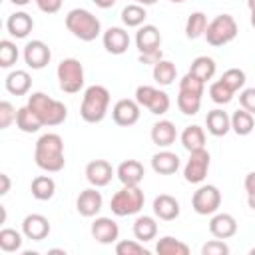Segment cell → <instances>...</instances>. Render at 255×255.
<instances>
[{"mask_svg":"<svg viewBox=\"0 0 255 255\" xmlns=\"http://www.w3.org/2000/svg\"><path fill=\"white\" fill-rule=\"evenodd\" d=\"M251 26L255 28V12H251Z\"/></svg>","mask_w":255,"mask_h":255,"instance_id":"obj_55","label":"cell"},{"mask_svg":"<svg viewBox=\"0 0 255 255\" xmlns=\"http://www.w3.org/2000/svg\"><path fill=\"white\" fill-rule=\"evenodd\" d=\"M16 114H18V110L10 102H6V100L0 102V129L10 128V124L16 122Z\"/></svg>","mask_w":255,"mask_h":255,"instance_id":"obj_45","label":"cell"},{"mask_svg":"<svg viewBox=\"0 0 255 255\" xmlns=\"http://www.w3.org/2000/svg\"><path fill=\"white\" fill-rule=\"evenodd\" d=\"M92 2H94L98 8H102V10H108V8H112V6H114L118 0H92Z\"/></svg>","mask_w":255,"mask_h":255,"instance_id":"obj_51","label":"cell"},{"mask_svg":"<svg viewBox=\"0 0 255 255\" xmlns=\"http://www.w3.org/2000/svg\"><path fill=\"white\" fill-rule=\"evenodd\" d=\"M4 86L12 96H26L32 88V76L26 70H12L6 76Z\"/></svg>","mask_w":255,"mask_h":255,"instance_id":"obj_25","label":"cell"},{"mask_svg":"<svg viewBox=\"0 0 255 255\" xmlns=\"http://www.w3.org/2000/svg\"><path fill=\"white\" fill-rule=\"evenodd\" d=\"M66 28L82 42H94L102 34L100 20L86 8H74L66 14Z\"/></svg>","mask_w":255,"mask_h":255,"instance_id":"obj_4","label":"cell"},{"mask_svg":"<svg viewBox=\"0 0 255 255\" xmlns=\"http://www.w3.org/2000/svg\"><path fill=\"white\" fill-rule=\"evenodd\" d=\"M0 181H2V187H0V195H6L8 191H10V177H8V173H0Z\"/></svg>","mask_w":255,"mask_h":255,"instance_id":"obj_50","label":"cell"},{"mask_svg":"<svg viewBox=\"0 0 255 255\" xmlns=\"http://www.w3.org/2000/svg\"><path fill=\"white\" fill-rule=\"evenodd\" d=\"M114 167L106 159H94L86 165V179L94 187H106L114 177Z\"/></svg>","mask_w":255,"mask_h":255,"instance_id":"obj_16","label":"cell"},{"mask_svg":"<svg viewBox=\"0 0 255 255\" xmlns=\"http://www.w3.org/2000/svg\"><path fill=\"white\" fill-rule=\"evenodd\" d=\"M60 90L66 94H78L84 88V66L78 58H64L56 68Z\"/></svg>","mask_w":255,"mask_h":255,"instance_id":"obj_7","label":"cell"},{"mask_svg":"<svg viewBox=\"0 0 255 255\" xmlns=\"http://www.w3.org/2000/svg\"><path fill=\"white\" fill-rule=\"evenodd\" d=\"M179 201L173 197V195H167V193H159L155 199H153V215L161 221H173L179 217Z\"/></svg>","mask_w":255,"mask_h":255,"instance_id":"obj_20","label":"cell"},{"mask_svg":"<svg viewBox=\"0 0 255 255\" xmlns=\"http://www.w3.org/2000/svg\"><path fill=\"white\" fill-rule=\"evenodd\" d=\"M243 187H245V193H247V203H249V207L255 211V171H249V173L245 175Z\"/></svg>","mask_w":255,"mask_h":255,"instance_id":"obj_47","label":"cell"},{"mask_svg":"<svg viewBox=\"0 0 255 255\" xmlns=\"http://www.w3.org/2000/svg\"><path fill=\"white\" fill-rule=\"evenodd\" d=\"M215 72H217V64L209 56H197L189 66V74H193L201 82H209L215 76Z\"/></svg>","mask_w":255,"mask_h":255,"instance_id":"obj_29","label":"cell"},{"mask_svg":"<svg viewBox=\"0 0 255 255\" xmlns=\"http://www.w3.org/2000/svg\"><path fill=\"white\" fill-rule=\"evenodd\" d=\"M38 10L44 14H56L62 8V0H34Z\"/></svg>","mask_w":255,"mask_h":255,"instance_id":"obj_48","label":"cell"},{"mask_svg":"<svg viewBox=\"0 0 255 255\" xmlns=\"http://www.w3.org/2000/svg\"><path fill=\"white\" fill-rule=\"evenodd\" d=\"M247 8H249L251 12H255V0H247Z\"/></svg>","mask_w":255,"mask_h":255,"instance_id":"obj_54","label":"cell"},{"mask_svg":"<svg viewBox=\"0 0 255 255\" xmlns=\"http://www.w3.org/2000/svg\"><path fill=\"white\" fill-rule=\"evenodd\" d=\"M209 163H211V155L205 147L189 151V159L183 167V179L187 183H201L207 177Z\"/></svg>","mask_w":255,"mask_h":255,"instance_id":"obj_9","label":"cell"},{"mask_svg":"<svg viewBox=\"0 0 255 255\" xmlns=\"http://www.w3.org/2000/svg\"><path fill=\"white\" fill-rule=\"evenodd\" d=\"M135 48L139 50V54L159 50L161 48V34H159V30L153 24L139 26V30L135 32Z\"/></svg>","mask_w":255,"mask_h":255,"instance_id":"obj_18","label":"cell"},{"mask_svg":"<svg viewBox=\"0 0 255 255\" xmlns=\"http://www.w3.org/2000/svg\"><path fill=\"white\" fill-rule=\"evenodd\" d=\"M102 205H104V197L98 191V187H94V185L84 189L76 199V209L82 217H96L100 213Z\"/></svg>","mask_w":255,"mask_h":255,"instance_id":"obj_13","label":"cell"},{"mask_svg":"<svg viewBox=\"0 0 255 255\" xmlns=\"http://www.w3.org/2000/svg\"><path fill=\"white\" fill-rule=\"evenodd\" d=\"M22 235L24 233H20L16 229L4 227L0 231V249L4 253H16V251H20V247H22Z\"/></svg>","mask_w":255,"mask_h":255,"instance_id":"obj_37","label":"cell"},{"mask_svg":"<svg viewBox=\"0 0 255 255\" xmlns=\"http://www.w3.org/2000/svg\"><path fill=\"white\" fill-rule=\"evenodd\" d=\"M233 96H235V92L231 90V88H227L221 80H217V82H213L211 86H209V98L215 102V104H229L231 100H233Z\"/></svg>","mask_w":255,"mask_h":255,"instance_id":"obj_40","label":"cell"},{"mask_svg":"<svg viewBox=\"0 0 255 255\" xmlns=\"http://www.w3.org/2000/svg\"><path fill=\"white\" fill-rule=\"evenodd\" d=\"M145 16H147L145 6L137 4V2H131V4H128V6L122 10V22H124V26H128V28H139V26H143Z\"/></svg>","mask_w":255,"mask_h":255,"instance_id":"obj_32","label":"cell"},{"mask_svg":"<svg viewBox=\"0 0 255 255\" xmlns=\"http://www.w3.org/2000/svg\"><path fill=\"white\" fill-rule=\"evenodd\" d=\"M239 104L243 110L255 114V88H245L239 94Z\"/></svg>","mask_w":255,"mask_h":255,"instance_id":"obj_46","label":"cell"},{"mask_svg":"<svg viewBox=\"0 0 255 255\" xmlns=\"http://www.w3.org/2000/svg\"><path fill=\"white\" fill-rule=\"evenodd\" d=\"M205 126H207V131L215 137H221L225 135L229 129H231V118L227 116V112L215 108L211 112H207L205 116Z\"/></svg>","mask_w":255,"mask_h":255,"instance_id":"obj_26","label":"cell"},{"mask_svg":"<svg viewBox=\"0 0 255 255\" xmlns=\"http://www.w3.org/2000/svg\"><path fill=\"white\" fill-rule=\"evenodd\" d=\"M179 155L169 151V149H161L157 153L151 155V169L159 175H171L179 169Z\"/></svg>","mask_w":255,"mask_h":255,"instance_id":"obj_23","label":"cell"},{"mask_svg":"<svg viewBox=\"0 0 255 255\" xmlns=\"http://www.w3.org/2000/svg\"><path fill=\"white\" fill-rule=\"evenodd\" d=\"M169 2H173V4H181V2H185V0H169Z\"/></svg>","mask_w":255,"mask_h":255,"instance_id":"obj_56","label":"cell"},{"mask_svg":"<svg viewBox=\"0 0 255 255\" xmlns=\"http://www.w3.org/2000/svg\"><path fill=\"white\" fill-rule=\"evenodd\" d=\"M209 233L215 239H229L237 233V221L231 213H213L209 221Z\"/></svg>","mask_w":255,"mask_h":255,"instance_id":"obj_19","label":"cell"},{"mask_svg":"<svg viewBox=\"0 0 255 255\" xmlns=\"http://www.w3.org/2000/svg\"><path fill=\"white\" fill-rule=\"evenodd\" d=\"M14 6H26V4H30L32 0H10Z\"/></svg>","mask_w":255,"mask_h":255,"instance_id":"obj_53","label":"cell"},{"mask_svg":"<svg viewBox=\"0 0 255 255\" xmlns=\"http://www.w3.org/2000/svg\"><path fill=\"white\" fill-rule=\"evenodd\" d=\"M110 108V92L106 86L94 84L90 88H86L84 98H82V106H80V116L84 122L88 124H100Z\"/></svg>","mask_w":255,"mask_h":255,"instance_id":"obj_3","label":"cell"},{"mask_svg":"<svg viewBox=\"0 0 255 255\" xmlns=\"http://www.w3.org/2000/svg\"><path fill=\"white\" fill-rule=\"evenodd\" d=\"M34 161L40 169L48 173L62 171L66 165L64 159V139L58 133H44L38 137L34 147Z\"/></svg>","mask_w":255,"mask_h":255,"instance_id":"obj_1","label":"cell"},{"mask_svg":"<svg viewBox=\"0 0 255 255\" xmlns=\"http://www.w3.org/2000/svg\"><path fill=\"white\" fill-rule=\"evenodd\" d=\"M179 92L193 94V96H203V92H205V82H201L199 78H195L193 74L187 72V74L179 80Z\"/></svg>","mask_w":255,"mask_h":255,"instance_id":"obj_42","label":"cell"},{"mask_svg":"<svg viewBox=\"0 0 255 255\" xmlns=\"http://www.w3.org/2000/svg\"><path fill=\"white\" fill-rule=\"evenodd\" d=\"M133 2H135V0H133Z\"/></svg>","mask_w":255,"mask_h":255,"instance_id":"obj_58","label":"cell"},{"mask_svg":"<svg viewBox=\"0 0 255 255\" xmlns=\"http://www.w3.org/2000/svg\"><path fill=\"white\" fill-rule=\"evenodd\" d=\"M255 128V120H253V114L247 112V110H237L233 112L231 116V129L237 133V135H249Z\"/></svg>","mask_w":255,"mask_h":255,"instance_id":"obj_34","label":"cell"},{"mask_svg":"<svg viewBox=\"0 0 255 255\" xmlns=\"http://www.w3.org/2000/svg\"><path fill=\"white\" fill-rule=\"evenodd\" d=\"M159 60H163V52H161V48H159V50H153V52L139 54V62H141V64H147V66H155Z\"/></svg>","mask_w":255,"mask_h":255,"instance_id":"obj_49","label":"cell"},{"mask_svg":"<svg viewBox=\"0 0 255 255\" xmlns=\"http://www.w3.org/2000/svg\"><path fill=\"white\" fill-rule=\"evenodd\" d=\"M177 108L183 116H195L201 108V96H193V94H185L179 92L177 94Z\"/></svg>","mask_w":255,"mask_h":255,"instance_id":"obj_39","label":"cell"},{"mask_svg":"<svg viewBox=\"0 0 255 255\" xmlns=\"http://www.w3.org/2000/svg\"><path fill=\"white\" fill-rule=\"evenodd\" d=\"M143 201H145V195L139 189V185H124L120 191L114 193L110 201V209L118 217H128V215L139 213L143 207Z\"/></svg>","mask_w":255,"mask_h":255,"instance_id":"obj_5","label":"cell"},{"mask_svg":"<svg viewBox=\"0 0 255 255\" xmlns=\"http://www.w3.org/2000/svg\"><path fill=\"white\" fill-rule=\"evenodd\" d=\"M102 42H104L106 52L114 56H122L129 48V34L120 26H112L102 34Z\"/></svg>","mask_w":255,"mask_h":255,"instance_id":"obj_15","label":"cell"},{"mask_svg":"<svg viewBox=\"0 0 255 255\" xmlns=\"http://www.w3.org/2000/svg\"><path fill=\"white\" fill-rule=\"evenodd\" d=\"M18 48L12 40H0V68L8 70L18 62Z\"/></svg>","mask_w":255,"mask_h":255,"instance_id":"obj_38","label":"cell"},{"mask_svg":"<svg viewBox=\"0 0 255 255\" xmlns=\"http://www.w3.org/2000/svg\"><path fill=\"white\" fill-rule=\"evenodd\" d=\"M90 231H92V237L102 245L116 243L120 237V227L112 217H96Z\"/></svg>","mask_w":255,"mask_h":255,"instance_id":"obj_17","label":"cell"},{"mask_svg":"<svg viewBox=\"0 0 255 255\" xmlns=\"http://www.w3.org/2000/svg\"><path fill=\"white\" fill-rule=\"evenodd\" d=\"M179 139H181V145H183L187 151H195V149L205 147V131H203L201 126H195V124L187 126V128L181 131Z\"/></svg>","mask_w":255,"mask_h":255,"instance_id":"obj_28","label":"cell"},{"mask_svg":"<svg viewBox=\"0 0 255 255\" xmlns=\"http://www.w3.org/2000/svg\"><path fill=\"white\" fill-rule=\"evenodd\" d=\"M22 233L26 239L44 241L50 235V221L42 213H30L22 221Z\"/></svg>","mask_w":255,"mask_h":255,"instance_id":"obj_14","label":"cell"},{"mask_svg":"<svg viewBox=\"0 0 255 255\" xmlns=\"http://www.w3.org/2000/svg\"><path fill=\"white\" fill-rule=\"evenodd\" d=\"M32 28H34L32 16H30L28 12H22V10L10 14L8 20H6V30H8V34H10L12 38H16V40L26 38V36L32 32Z\"/></svg>","mask_w":255,"mask_h":255,"instance_id":"obj_22","label":"cell"},{"mask_svg":"<svg viewBox=\"0 0 255 255\" xmlns=\"http://www.w3.org/2000/svg\"><path fill=\"white\" fill-rule=\"evenodd\" d=\"M116 253L118 255H149V251L141 245V241L133 239H122L116 243Z\"/></svg>","mask_w":255,"mask_h":255,"instance_id":"obj_43","label":"cell"},{"mask_svg":"<svg viewBox=\"0 0 255 255\" xmlns=\"http://www.w3.org/2000/svg\"><path fill=\"white\" fill-rule=\"evenodd\" d=\"M157 235V223L151 215H139L133 221V237L141 243H147L151 239H155Z\"/></svg>","mask_w":255,"mask_h":255,"instance_id":"obj_27","label":"cell"},{"mask_svg":"<svg viewBox=\"0 0 255 255\" xmlns=\"http://www.w3.org/2000/svg\"><path fill=\"white\" fill-rule=\"evenodd\" d=\"M153 80L159 84V86H171L175 76H177V68L173 62L169 60H159L155 66H153Z\"/></svg>","mask_w":255,"mask_h":255,"instance_id":"obj_35","label":"cell"},{"mask_svg":"<svg viewBox=\"0 0 255 255\" xmlns=\"http://www.w3.org/2000/svg\"><path fill=\"white\" fill-rule=\"evenodd\" d=\"M237 32H239V28H237L235 18L231 14H219V16H215L207 24L203 36H205V40H207L209 46L217 48V46H225V44L233 42L235 36H237Z\"/></svg>","mask_w":255,"mask_h":255,"instance_id":"obj_6","label":"cell"},{"mask_svg":"<svg viewBox=\"0 0 255 255\" xmlns=\"http://www.w3.org/2000/svg\"><path fill=\"white\" fill-rule=\"evenodd\" d=\"M155 251L159 255H189V245L171 235H165L155 243Z\"/></svg>","mask_w":255,"mask_h":255,"instance_id":"obj_33","label":"cell"},{"mask_svg":"<svg viewBox=\"0 0 255 255\" xmlns=\"http://www.w3.org/2000/svg\"><path fill=\"white\" fill-rule=\"evenodd\" d=\"M135 102L141 108H147L153 116H163L169 110V106H171L169 96L163 90H157L153 86H137V90H135Z\"/></svg>","mask_w":255,"mask_h":255,"instance_id":"obj_8","label":"cell"},{"mask_svg":"<svg viewBox=\"0 0 255 255\" xmlns=\"http://www.w3.org/2000/svg\"><path fill=\"white\" fill-rule=\"evenodd\" d=\"M50 60H52V52H50L46 42L32 40V42H28L24 46V62H26L28 68L42 70V68H46L50 64Z\"/></svg>","mask_w":255,"mask_h":255,"instance_id":"obj_11","label":"cell"},{"mask_svg":"<svg viewBox=\"0 0 255 255\" xmlns=\"http://www.w3.org/2000/svg\"><path fill=\"white\" fill-rule=\"evenodd\" d=\"M116 175L122 181V185H139L143 181L145 169L137 159H126L118 165Z\"/></svg>","mask_w":255,"mask_h":255,"instance_id":"obj_21","label":"cell"},{"mask_svg":"<svg viewBox=\"0 0 255 255\" xmlns=\"http://www.w3.org/2000/svg\"><path fill=\"white\" fill-rule=\"evenodd\" d=\"M249 253H251V255H255V247H253V249H251V251H249Z\"/></svg>","mask_w":255,"mask_h":255,"instance_id":"obj_57","label":"cell"},{"mask_svg":"<svg viewBox=\"0 0 255 255\" xmlns=\"http://www.w3.org/2000/svg\"><path fill=\"white\" fill-rule=\"evenodd\" d=\"M201 255H229V245L223 239H211L201 245Z\"/></svg>","mask_w":255,"mask_h":255,"instance_id":"obj_44","label":"cell"},{"mask_svg":"<svg viewBox=\"0 0 255 255\" xmlns=\"http://www.w3.org/2000/svg\"><path fill=\"white\" fill-rule=\"evenodd\" d=\"M26 106L40 118L42 126H48V128L60 126L68 118V108L62 102L50 98L44 92H34L32 96H28V104Z\"/></svg>","mask_w":255,"mask_h":255,"instance_id":"obj_2","label":"cell"},{"mask_svg":"<svg viewBox=\"0 0 255 255\" xmlns=\"http://www.w3.org/2000/svg\"><path fill=\"white\" fill-rule=\"evenodd\" d=\"M16 128L24 133H36L44 126H42L40 118L28 106H22V108H18V114H16Z\"/></svg>","mask_w":255,"mask_h":255,"instance_id":"obj_31","label":"cell"},{"mask_svg":"<svg viewBox=\"0 0 255 255\" xmlns=\"http://www.w3.org/2000/svg\"><path fill=\"white\" fill-rule=\"evenodd\" d=\"M177 137L175 124L169 120H159L151 126V141L157 147H169Z\"/></svg>","mask_w":255,"mask_h":255,"instance_id":"obj_24","label":"cell"},{"mask_svg":"<svg viewBox=\"0 0 255 255\" xmlns=\"http://www.w3.org/2000/svg\"><path fill=\"white\" fill-rule=\"evenodd\" d=\"M137 4H141V6H153L157 0H135Z\"/></svg>","mask_w":255,"mask_h":255,"instance_id":"obj_52","label":"cell"},{"mask_svg":"<svg viewBox=\"0 0 255 255\" xmlns=\"http://www.w3.org/2000/svg\"><path fill=\"white\" fill-rule=\"evenodd\" d=\"M207 16L203 12H193L189 14L187 22H185V36L189 40H197L199 36L205 34V28H207Z\"/></svg>","mask_w":255,"mask_h":255,"instance_id":"obj_36","label":"cell"},{"mask_svg":"<svg viewBox=\"0 0 255 255\" xmlns=\"http://www.w3.org/2000/svg\"><path fill=\"white\" fill-rule=\"evenodd\" d=\"M139 104L135 100H129V98H124V100H118L112 108V118L118 126L122 128H129L133 126L137 120H139Z\"/></svg>","mask_w":255,"mask_h":255,"instance_id":"obj_12","label":"cell"},{"mask_svg":"<svg viewBox=\"0 0 255 255\" xmlns=\"http://www.w3.org/2000/svg\"><path fill=\"white\" fill-rule=\"evenodd\" d=\"M30 191H32L34 199H38V201H48V199H52L54 193H56V181H54L50 175H38V177L32 179Z\"/></svg>","mask_w":255,"mask_h":255,"instance_id":"obj_30","label":"cell"},{"mask_svg":"<svg viewBox=\"0 0 255 255\" xmlns=\"http://www.w3.org/2000/svg\"><path fill=\"white\" fill-rule=\"evenodd\" d=\"M221 205V191L215 185H201L191 197V207L197 215H213Z\"/></svg>","mask_w":255,"mask_h":255,"instance_id":"obj_10","label":"cell"},{"mask_svg":"<svg viewBox=\"0 0 255 255\" xmlns=\"http://www.w3.org/2000/svg\"><path fill=\"white\" fill-rule=\"evenodd\" d=\"M245 72L241 70V68H229V70H225L223 72V76H221V82L227 86V88H231L233 92H239L243 86H245Z\"/></svg>","mask_w":255,"mask_h":255,"instance_id":"obj_41","label":"cell"}]
</instances>
